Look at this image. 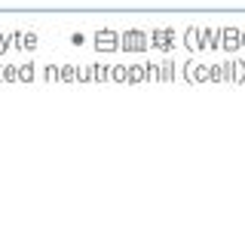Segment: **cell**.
Wrapping results in <instances>:
<instances>
[]
</instances>
